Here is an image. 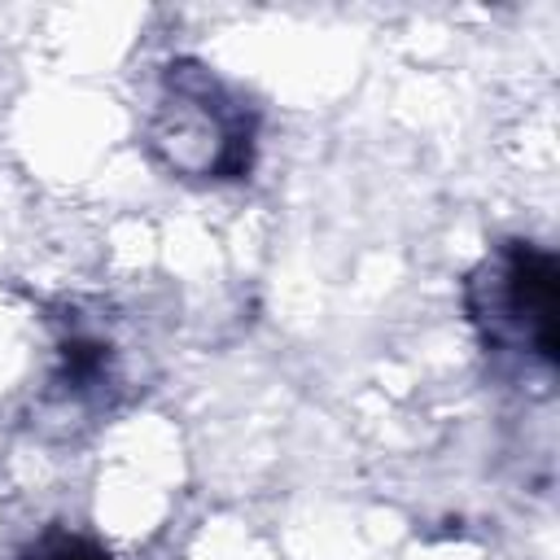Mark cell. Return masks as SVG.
<instances>
[{
	"instance_id": "cell-1",
	"label": "cell",
	"mask_w": 560,
	"mask_h": 560,
	"mask_svg": "<svg viewBox=\"0 0 560 560\" xmlns=\"http://www.w3.org/2000/svg\"><path fill=\"white\" fill-rule=\"evenodd\" d=\"M149 144L184 179H241L254 162V109L206 66L175 61L162 79Z\"/></svg>"
},
{
	"instance_id": "cell-2",
	"label": "cell",
	"mask_w": 560,
	"mask_h": 560,
	"mask_svg": "<svg viewBox=\"0 0 560 560\" xmlns=\"http://www.w3.org/2000/svg\"><path fill=\"white\" fill-rule=\"evenodd\" d=\"M468 315L494 354L556 368V254L534 241H503L468 276Z\"/></svg>"
},
{
	"instance_id": "cell-3",
	"label": "cell",
	"mask_w": 560,
	"mask_h": 560,
	"mask_svg": "<svg viewBox=\"0 0 560 560\" xmlns=\"http://www.w3.org/2000/svg\"><path fill=\"white\" fill-rule=\"evenodd\" d=\"M22 560H109V556H105L96 542L79 538V534L48 529V534H39V538L22 551Z\"/></svg>"
}]
</instances>
